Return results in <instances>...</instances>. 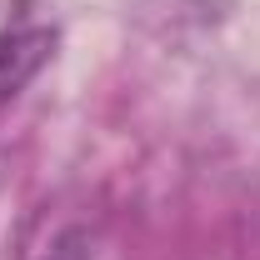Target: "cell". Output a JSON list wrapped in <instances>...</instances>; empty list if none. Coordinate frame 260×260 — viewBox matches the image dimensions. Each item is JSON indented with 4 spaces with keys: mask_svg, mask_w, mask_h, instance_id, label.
<instances>
[{
    "mask_svg": "<svg viewBox=\"0 0 260 260\" xmlns=\"http://www.w3.org/2000/svg\"><path fill=\"white\" fill-rule=\"evenodd\" d=\"M50 55H55V25H45L35 15H20L15 25H5L0 30V105L20 95Z\"/></svg>",
    "mask_w": 260,
    "mask_h": 260,
    "instance_id": "cell-1",
    "label": "cell"
}]
</instances>
